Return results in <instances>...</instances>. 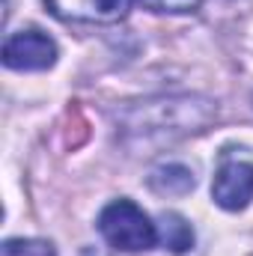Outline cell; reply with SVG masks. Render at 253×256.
I'll use <instances>...</instances> for the list:
<instances>
[{
    "instance_id": "6da1fadb",
    "label": "cell",
    "mask_w": 253,
    "mask_h": 256,
    "mask_svg": "<svg viewBox=\"0 0 253 256\" xmlns=\"http://www.w3.org/2000/svg\"><path fill=\"white\" fill-rule=\"evenodd\" d=\"M214 120L218 102L196 92H176L126 104L116 114V131L120 140L131 149H158L190 134H202Z\"/></svg>"
},
{
    "instance_id": "277c9868",
    "label": "cell",
    "mask_w": 253,
    "mask_h": 256,
    "mask_svg": "<svg viewBox=\"0 0 253 256\" xmlns=\"http://www.w3.org/2000/svg\"><path fill=\"white\" fill-rule=\"evenodd\" d=\"M212 200L226 212H242L253 200V164L250 161H224L212 182Z\"/></svg>"
},
{
    "instance_id": "7a4b0ae2",
    "label": "cell",
    "mask_w": 253,
    "mask_h": 256,
    "mask_svg": "<svg viewBox=\"0 0 253 256\" xmlns=\"http://www.w3.org/2000/svg\"><path fill=\"white\" fill-rule=\"evenodd\" d=\"M96 226H98V236L122 254L149 250L158 242V224H152V218L131 200L108 202L102 208Z\"/></svg>"
},
{
    "instance_id": "52a82bcc",
    "label": "cell",
    "mask_w": 253,
    "mask_h": 256,
    "mask_svg": "<svg viewBox=\"0 0 253 256\" xmlns=\"http://www.w3.org/2000/svg\"><path fill=\"white\" fill-rule=\"evenodd\" d=\"M158 242L173 254H185V250L194 248V230L182 214L164 212L161 220H158Z\"/></svg>"
},
{
    "instance_id": "8992f818",
    "label": "cell",
    "mask_w": 253,
    "mask_h": 256,
    "mask_svg": "<svg viewBox=\"0 0 253 256\" xmlns=\"http://www.w3.org/2000/svg\"><path fill=\"white\" fill-rule=\"evenodd\" d=\"M146 185L149 191H155L158 196H185L194 191L196 179H194V170L185 164H161L155 167L149 176H146Z\"/></svg>"
},
{
    "instance_id": "9c48e42d",
    "label": "cell",
    "mask_w": 253,
    "mask_h": 256,
    "mask_svg": "<svg viewBox=\"0 0 253 256\" xmlns=\"http://www.w3.org/2000/svg\"><path fill=\"white\" fill-rule=\"evenodd\" d=\"M137 3L158 15H188L202 6V0H137Z\"/></svg>"
},
{
    "instance_id": "3957f363",
    "label": "cell",
    "mask_w": 253,
    "mask_h": 256,
    "mask_svg": "<svg viewBox=\"0 0 253 256\" xmlns=\"http://www.w3.org/2000/svg\"><path fill=\"white\" fill-rule=\"evenodd\" d=\"M57 42L42 30H18L3 42V66L15 72H45L57 63Z\"/></svg>"
},
{
    "instance_id": "ba28073f",
    "label": "cell",
    "mask_w": 253,
    "mask_h": 256,
    "mask_svg": "<svg viewBox=\"0 0 253 256\" xmlns=\"http://www.w3.org/2000/svg\"><path fill=\"white\" fill-rule=\"evenodd\" d=\"M0 256H57V250L45 238H6Z\"/></svg>"
},
{
    "instance_id": "5b68a950",
    "label": "cell",
    "mask_w": 253,
    "mask_h": 256,
    "mask_svg": "<svg viewBox=\"0 0 253 256\" xmlns=\"http://www.w3.org/2000/svg\"><path fill=\"white\" fill-rule=\"evenodd\" d=\"M48 9L72 24H116L128 15L131 0H45Z\"/></svg>"
}]
</instances>
